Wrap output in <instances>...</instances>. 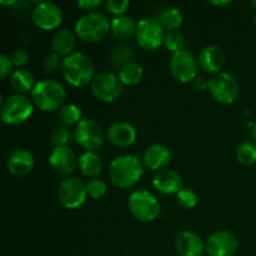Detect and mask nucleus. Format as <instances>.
<instances>
[{
    "instance_id": "nucleus-1",
    "label": "nucleus",
    "mask_w": 256,
    "mask_h": 256,
    "mask_svg": "<svg viewBox=\"0 0 256 256\" xmlns=\"http://www.w3.org/2000/svg\"><path fill=\"white\" fill-rule=\"evenodd\" d=\"M60 70L64 79L75 88H84L92 84L95 76L94 62L84 52H72L64 58Z\"/></svg>"
},
{
    "instance_id": "nucleus-2",
    "label": "nucleus",
    "mask_w": 256,
    "mask_h": 256,
    "mask_svg": "<svg viewBox=\"0 0 256 256\" xmlns=\"http://www.w3.org/2000/svg\"><path fill=\"white\" fill-rule=\"evenodd\" d=\"M144 174L142 162L132 155H120L109 166V178L119 189H129L138 184Z\"/></svg>"
},
{
    "instance_id": "nucleus-3",
    "label": "nucleus",
    "mask_w": 256,
    "mask_h": 256,
    "mask_svg": "<svg viewBox=\"0 0 256 256\" xmlns=\"http://www.w3.org/2000/svg\"><path fill=\"white\" fill-rule=\"evenodd\" d=\"M30 95L35 106L45 112L60 110L64 106L66 99V92L62 84L54 79H44L38 82Z\"/></svg>"
},
{
    "instance_id": "nucleus-4",
    "label": "nucleus",
    "mask_w": 256,
    "mask_h": 256,
    "mask_svg": "<svg viewBox=\"0 0 256 256\" xmlns=\"http://www.w3.org/2000/svg\"><path fill=\"white\" fill-rule=\"evenodd\" d=\"M110 32V22L102 12H88L75 24V34L85 42H99Z\"/></svg>"
},
{
    "instance_id": "nucleus-5",
    "label": "nucleus",
    "mask_w": 256,
    "mask_h": 256,
    "mask_svg": "<svg viewBox=\"0 0 256 256\" xmlns=\"http://www.w3.org/2000/svg\"><path fill=\"white\" fill-rule=\"evenodd\" d=\"M130 212L142 222H152L158 219L162 208L156 198L148 190H136L132 192L128 200Z\"/></svg>"
},
{
    "instance_id": "nucleus-6",
    "label": "nucleus",
    "mask_w": 256,
    "mask_h": 256,
    "mask_svg": "<svg viewBox=\"0 0 256 256\" xmlns=\"http://www.w3.org/2000/svg\"><path fill=\"white\" fill-rule=\"evenodd\" d=\"M34 112V102L24 94L8 96L2 105V119L6 125H19Z\"/></svg>"
},
{
    "instance_id": "nucleus-7",
    "label": "nucleus",
    "mask_w": 256,
    "mask_h": 256,
    "mask_svg": "<svg viewBox=\"0 0 256 256\" xmlns=\"http://www.w3.org/2000/svg\"><path fill=\"white\" fill-rule=\"evenodd\" d=\"M209 92L218 102L229 105L239 96L240 86L236 78L229 72H222L209 79Z\"/></svg>"
},
{
    "instance_id": "nucleus-8",
    "label": "nucleus",
    "mask_w": 256,
    "mask_h": 256,
    "mask_svg": "<svg viewBox=\"0 0 256 256\" xmlns=\"http://www.w3.org/2000/svg\"><path fill=\"white\" fill-rule=\"evenodd\" d=\"M135 38L140 48L154 52L164 44V28L156 18H144L138 22Z\"/></svg>"
},
{
    "instance_id": "nucleus-9",
    "label": "nucleus",
    "mask_w": 256,
    "mask_h": 256,
    "mask_svg": "<svg viewBox=\"0 0 256 256\" xmlns=\"http://www.w3.org/2000/svg\"><path fill=\"white\" fill-rule=\"evenodd\" d=\"M75 142L86 152H94L102 146L105 134L102 126L95 119H82L75 128Z\"/></svg>"
},
{
    "instance_id": "nucleus-10",
    "label": "nucleus",
    "mask_w": 256,
    "mask_h": 256,
    "mask_svg": "<svg viewBox=\"0 0 256 256\" xmlns=\"http://www.w3.org/2000/svg\"><path fill=\"white\" fill-rule=\"evenodd\" d=\"M90 88L92 95L102 102H115L122 92V84L118 75L109 72H102L95 75Z\"/></svg>"
},
{
    "instance_id": "nucleus-11",
    "label": "nucleus",
    "mask_w": 256,
    "mask_h": 256,
    "mask_svg": "<svg viewBox=\"0 0 256 256\" xmlns=\"http://www.w3.org/2000/svg\"><path fill=\"white\" fill-rule=\"evenodd\" d=\"M86 185L79 178H66L58 188V199L66 209H78L86 200Z\"/></svg>"
},
{
    "instance_id": "nucleus-12",
    "label": "nucleus",
    "mask_w": 256,
    "mask_h": 256,
    "mask_svg": "<svg viewBox=\"0 0 256 256\" xmlns=\"http://www.w3.org/2000/svg\"><path fill=\"white\" fill-rule=\"evenodd\" d=\"M170 72L180 82H189L198 78L199 62L189 50H182L172 54L170 59Z\"/></svg>"
},
{
    "instance_id": "nucleus-13",
    "label": "nucleus",
    "mask_w": 256,
    "mask_h": 256,
    "mask_svg": "<svg viewBox=\"0 0 256 256\" xmlns=\"http://www.w3.org/2000/svg\"><path fill=\"white\" fill-rule=\"evenodd\" d=\"M32 18L39 29L50 32L60 26L62 22V12L55 2H38L36 6L32 10Z\"/></svg>"
},
{
    "instance_id": "nucleus-14",
    "label": "nucleus",
    "mask_w": 256,
    "mask_h": 256,
    "mask_svg": "<svg viewBox=\"0 0 256 256\" xmlns=\"http://www.w3.org/2000/svg\"><path fill=\"white\" fill-rule=\"evenodd\" d=\"M239 242L235 234L228 230H219L212 234L205 244L209 256H232L236 252Z\"/></svg>"
},
{
    "instance_id": "nucleus-15",
    "label": "nucleus",
    "mask_w": 256,
    "mask_h": 256,
    "mask_svg": "<svg viewBox=\"0 0 256 256\" xmlns=\"http://www.w3.org/2000/svg\"><path fill=\"white\" fill-rule=\"evenodd\" d=\"M49 165L58 175H70L78 166V158L69 146H58L49 155Z\"/></svg>"
},
{
    "instance_id": "nucleus-16",
    "label": "nucleus",
    "mask_w": 256,
    "mask_h": 256,
    "mask_svg": "<svg viewBox=\"0 0 256 256\" xmlns=\"http://www.w3.org/2000/svg\"><path fill=\"white\" fill-rule=\"evenodd\" d=\"M174 244L180 256H202L205 250V244L202 238L189 230L178 232Z\"/></svg>"
},
{
    "instance_id": "nucleus-17",
    "label": "nucleus",
    "mask_w": 256,
    "mask_h": 256,
    "mask_svg": "<svg viewBox=\"0 0 256 256\" xmlns=\"http://www.w3.org/2000/svg\"><path fill=\"white\" fill-rule=\"evenodd\" d=\"M200 68L209 74H219L225 65V52L218 45H208L198 56Z\"/></svg>"
},
{
    "instance_id": "nucleus-18",
    "label": "nucleus",
    "mask_w": 256,
    "mask_h": 256,
    "mask_svg": "<svg viewBox=\"0 0 256 256\" xmlns=\"http://www.w3.org/2000/svg\"><path fill=\"white\" fill-rule=\"evenodd\" d=\"M152 185L158 192L164 195L178 194L182 189V178L176 170L166 168L154 175Z\"/></svg>"
},
{
    "instance_id": "nucleus-19",
    "label": "nucleus",
    "mask_w": 256,
    "mask_h": 256,
    "mask_svg": "<svg viewBox=\"0 0 256 256\" xmlns=\"http://www.w3.org/2000/svg\"><path fill=\"white\" fill-rule=\"evenodd\" d=\"M8 170L14 176H26L35 166L34 155L26 149H16L10 154L6 162Z\"/></svg>"
},
{
    "instance_id": "nucleus-20",
    "label": "nucleus",
    "mask_w": 256,
    "mask_h": 256,
    "mask_svg": "<svg viewBox=\"0 0 256 256\" xmlns=\"http://www.w3.org/2000/svg\"><path fill=\"white\" fill-rule=\"evenodd\" d=\"M106 136L115 146L128 148L136 140V130L126 122H115L108 129Z\"/></svg>"
},
{
    "instance_id": "nucleus-21",
    "label": "nucleus",
    "mask_w": 256,
    "mask_h": 256,
    "mask_svg": "<svg viewBox=\"0 0 256 256\" xmlns=\"http://www.w3.org/2000/svg\"><path fill=\"white\" fill-rule=\"evenodd\" d=\"M172 160V152L162 144H154L148 148L142 155V162L145 166L154 172L166 169Z\"/></svg>"
},
{
    "instance_id": "nucleus-22",
    "label": "nucleus",
    "mask_w": 256,
    "mask_h": 256,
    "mask_svg": "<svg viewBox=\"0 0 256 256\" xmlns=\"http://www.w3.org/2000/svg\"><path fill=\"white\" fill-rule=\"evenodd\" d=\"M52 48L54 52H56L60 56H69L72 54V50L75 48V35L69 29H59L56 30L52 39Z\"/></svg>"
},
{
    "instance_id": "nucleus-23",
    "label": "nucleus",
    "mask_w": 256,
    "mask_h": 256,
    "mask_svg": "<svg viewBox=\"0 0 256 256\" xmlns=\"http://www.w3.org/2000/svg\"><path fill=\"white\" fill-rule=\"evenodd\" d=\"M136 25L132 16L122 15L110 22V32L118 40H129L136 32Z\"/></svg>"
},
{
    "instance_id": "nucleus-24",
    "label": "nucleus",
    "mask_w": 256,
    "mask_h": 256,
    "mask_svg": "<svg viewBox=\"0 0 256 256\" xmlns=\"http://www.w3.org/2000/svg\"><path fill=\"white\" fill-rule=\"evenodd\" d=\"M78 168L82 175L88 178H96L102 170V158L95 152H85L78 158Z\"/></svg>"
},
{
    "instance_id": "nucleus-25",
    "label": "nucleus",
    "mask_w": 256,
    "mask_h": 256,
    "mask_svg": "<svg viewBox=\"0 0 256 256\" xmlns=\"http://www.w3.org/2000/svg\"><path fill=\"white\" fill-rule=\"evenodd\" d=\"M35 85H36V82H35L34 75L28 70H15L10 76V86L16 92V94L25 95L26 92H32Z\"/></svg>"
},
{
    "instance_id": "nucleus-26",
    "label": "nucleus",
    "mask_w": 256,
    "mask_h": 256,
    "mask_svg": "<svg viewBox=\"0 0 256 256\" xmlns=\"http://www.w3.org/2000/svg\"><path fill=\"white\" fill-rule=\"evenodd\" d=\"M118 78H119L120 82L122 85H136L144 78V69L140 64L132 62L120 68L119 72H118Z\"/></svg>"
},
{
    "instance_id": "nucleus-27",
    "label": "nucleus",
    "mask_w": 256,
    "mask_h": 256,
    "mask_svg": "<svg viewBox=\"0 0 256 256\" xmlns=\"http://www.w3.org/2000/svg\"><path fill=\"white\" fill-rule=\"evenodd\" d=\"M156 19L162 24L164 29L169 30V32H174V30L179 29L182 25L184 18H182V12L178 8H166V9L162 10L158 14Z\"/></svg>"
},
{
    "instance_id": "nucleus-28",
    "label": "nucleus",
    "mask_w": 256,
    "mask_h": 256,
    "mask_svg": "<svg viewBox=\"0 0 256 256\" xmlns=\"http://www.w3.org/2000/svg\"><path fill=\"white\" fill-rule=\"evenodd\" d=\"M135 52L132 46L128 45H120L114 49V52L110 55V62L115 65V66L122 68L124 65L129 64V62H134Z\"/></svg>"
},
{
    "instance_id": "nucleus-29",
    "label": "nucleus",
    "mask_w": 256,
    "mask_h": 256,
    "mask_svg": "<svg viewBox=\"0 0 256 256\" xmlns=\"http://www.w3.org/2000/svg\"><path fill=\"white\" fill-rule=\"evenodd\" d=\"M82 109L75 104H65L59 110V118L65 125H78L82 120Z\"/></svg>"
},
{
    "instance_id": "nucleus-30",
    "label": "nucleus",
    "mask_w": 256,
    "mask_h": 256,
    "mask_svg": "<svg viewBox=\"0 0 256 256\" xmlns=\"http://www.w3.org/2000/svg\"><path fill=\"white\" fill-rule=\"evenodd\" d=\"M238 162L244 165H252L256 162V144L252 142H244L236 149Z\"/></svg>"
},
{
    "instance_id": "nucleus-31",
    "label": "nucleus",
    "mask_w": 256,
    "mask_h": 256,
    "mask_svg": "<svg viewBox=\"0 0 256 256\" xmlns=\"http://www.w3.org/2000/svg\"><path fill=\"white\" fill-rule=\"evenodd\" d=\"M164 45H165V48L169 50V52H172V54H175V52L185 50L186 42H185V39H184V36H182V32L174 30V32H165Z\"/></svg>"
},
{
    "instance_id": "nucleus-32",
    "label": "nucleus",
    "mask_w": 256,
    "mask_h": 256,
    "mask_svg": "<svg viewBox=\"0 0 256 256\" xmlns=\"http://www.w3.org/2000/svg\"><path fill=\"white\" fill-rule=\"evenodd\" d=\"M72 140H75V134L68 126H58L52 132V142L58 146H69Z\"/></svg>"
},
{
    "instance_id": "nucleus-33",
    "label": "nucleus",
    "mask_w": 256,
    "mask_h": 256,
    "mask_svg": "<svg viewBox=\"0 0 256 256\" xmlns=\"http://www.w3.org/2000/svg\"><path fill=\"white\" fill-rule=\"evenodd\" d=\"M178 204L184 209H192L198 205V195L194 190L182 188L176 194Z\"/></svg>"
},
{
    "instance_id": "nucleus-34",
    "label": "nucleus",
    "mask_w": 256,
    "mask_h": 256,
    "mask_svg": "<svg viewBox=\"0 0 256 256\" xmlns=\"http://www.w3.org/2000/svg\"><path fill=\"white\" fill-rule=\"evenodd\" d=\"M108 185L104 180L99 179V178H94V179L89 180L86 184V192L88 195L92 199H100L106 194Z\"/></svg>"
},
{
    "instance_id": "nucleus-35",
    "label": "nucleus",
    "mask_w": 256,
    "mask_h": 256,
    "mask_svg": "<svg viewBox=\"0 0 256 256\" xmlns=\"http://www.w3.org/2000/svg\"><path fill=\"white\" fill-rule=\"evenodd\" d=\"M129 5L130 2L128 0H106L104 2V8L106 12L115 15V18L124 15Z\"/></svg>"
},
{
    "instance_id": "nucleus-36",
    "label": "nucleus",
    "mask_w": 256,
    "mask_h": 256,
    "mask_svg": "<svg viewBox=\"0 0 256 256\" xmlns=\"http://www.w3.org/2000/svg\"><path fill=\"white\" fill-rule=\"evenodd\" d=\"M62 60L60 55H58L56 52H49L46 56L42 60V68L46 72H56L59 68H62Z\"/></svg>"
},
{
    "instance_id": "nucleus-37",
    "label": "nucleus",
    "mask_w": 256,
    "mask_h": 256,
    "mask_svg": "<svg viewBox=\"0 0 256 256\" xmlns=\"http://www.w3.org/2000/svg\"><path fill=\"white\" fill-rule=\"evenodd\" d=\"M10 60H12L14 66L22 68L26 65L28 62H29V52L25 49H22V48H18L10 55Z\"/></svg>"
},
{
    "instance_id": "nucleus-38",
    "label": "nucleus",
    "mask_w": 256,
    "mask_h": 256,
    "mask_svg": "<svg viewBox=\"0 0 256 256\" xmlns=\"http://www.w3.org/2000/svg\"><path fill=\"white\" fill-rule=\"evenodd\" d=\"M12 62L10 60V58H8L6 55H0V78L5 79L6 76H9L10 74H12Z\"/></svg>"
},
{
    "instance_id": "nucleus-39",
    "label": "nucleus",
    "mask_w": 256,
    "mask_h": 256,
    "mask_svg": "<svg viewBox=\"0 0 256 256\" xmlns=\"http://www.w3.org/2000/svg\"><path fill=\"white\" fill-rule=\"evenodd\" d=\"M78 8H80L82 10H85V12H94L95 9L102 5V0H79L76 2Z\"/></svg>"
},
{
    "instance_id": "nucleus-40",
    "label": "nucleus",
    "mask_w": 256,
    "mask_h": 256,
    "mask_svg": "<svg viewBox=\"0 0 256 256\" xmlns=\"http://www.w3.org/2000/svg\"><path fill=\"white\" fill-rule=\"evenodd\" d=\"M194 88L198 92H205V90H209V80L205 79L202 76H198L194 80Z\"/></svg>"
},
{
    "instance_id": "nucleus-41",
    "label": "nucleus",
    "mask_w": 256,
    "mask_h": 256,
    "mask_svg": "<svg viewBox=\"0 0 256 256\" xmlns=\"http://www.w3.org/2000/svg\"><path fill=\"white\" fill-rule=\"evenodd\" d=\"M209 4L214 6H226L230 4V2H209Z\"/></svg>"
},
{
    "instance_id": "nucleus-42",
    "label": "nucleus",
    "mask_w": 256,
    "mask_h": 256,
    "mask_svg": "<svg viewBox=\"0 0 256 256\" xmlns=\"http://www.w3.org/2000/svg\"><path fill=\"white\" fill-rule=\"evenodd\" d=\"M252 140H254V142L256 144V124L254 125V128H252Z\"/></svg>"
},
{
    "instance_id": "nucleus-43",
    "label": "nucleus",
    "mask_w": 256,
    "mask_h": 256,
    "mask_svg": "<svg viewBox=\"0 0 256 256\" xmlns=\"http://www.w3.org/2000/svg\"><path fill=\"white\" fill-rule=\"evenodd\" d=\"M252 6H254L255 9H256V0H252Z\"/></svg>"
},
{
    "instance_id": "nucleus-44",
    "label": "nucleus",
    "mask_w": 256,
    "mask_h": 256,
    "mask_svg": "<svg viewBox=\"0 0 256 256\" xmlns=\"http://www.w3.org/2000/svg\"><path fill=\"white\" fill-rule=\"evenodd\" d=\"M254 22H255V24H256V15H255V19H254Z\"/></svg>"
}]
</instances>
